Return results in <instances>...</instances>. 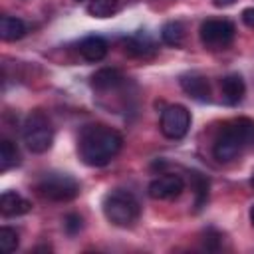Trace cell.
<instances>
[{
    "mask_svg": "<svg viewBox=\"0 0 254 254\" xmlns=\"http://www.w3.org/2000/svg\"><path fill=\"white\" fill-rule=\"evenodd\" d=\"M250 222H252V226H254V204L250 206Z\"/></svg>",
    "mask_w": 254,
    "mask_h": 254,
    "instance_id": "603a6c76",
    "label": "cell"
},
{
    "mask_svg": "<svg viewBox=\"0 0 254 254\" xmlns=\"http://www.w3.org/2000/svg\"><path fill=\"white\" fill-rule=\"evenodd\" d=\"M123 73L115 67H103L99 71H95L91 75V87L99 89V91H107V89H115L117 85L123 83Z\"/></svg>",
    "mask_w": 254,
    "mask_h": 254,
    "instance_id": "4fadbf2b",
    "label": "cell"
},
{
    "mask_svg": "<svg viewBox=\"0 0 254 254\" xmlns=\"http://www.w3.org/2000/svg\"><path fill=\"white\" fill-rule=\"evenodd\" d=\"M79 228H81V216H77V214H67V216H65V230H67L69 234H75Z\"/></svg>",
    "mask_w": 254,
    "mask_h": 254,
    "instance_id": "ffe728a7",
    "label": "cell"
},
{
    "mask_svg": "<svg viewBox=\"0 0 254 254\" xmlns=\"http://www.w3.org/2000/svg\"><path fill=\"white\" fill-rule=\"evenodd\" d=\"M234 24L228 22V20H220V18H210V20H204L200 24V30H198V36H200V42L206 50H212V52H218V50H224L232 44L234 40Z\"/></svg>",
    "mask_w": 254,
    "mask_h": 254,
    "instance_id": "8992f818",
    "label": "cell"
},
{
    "mask_svg": "<svg viewBox=\"0 0 254 254\" xmlns=\"http://www.w3.org/2000/svg\"><path fill=\"white\" fill-rule=\"evenodd\" d=\"M24 143L32 153H46L54 143V129L42 111H32L24 123Z\"/></svg>",
    "mask_w": 254,
    "mask_h": 254,
    "instance_id": "5b68a950",
    "label": "cell"
},
{
    "mask_svg": "<svg viewBox=\"0 0 254 254\" xmlns=\"http://www.w3.org/2000/svg\"><path fill=\"white\" fill-rule=\"evenodd\" d=\"M119 0H91L87 6V12L95 18H107L115 12Z\"/></svg>",
    "mask_w": 254,
    "mask_h": 254,
    "instance_id": "ac0fdd59",
    "label": "cell"
},
{
    "mask_svg": "<svg viewBox=\"0 0 254 254\" xmlns=\"http://www.w3.org/2000/svg\"><path fill=\"white\" fill-rule=\"evenodd\" d=\"M123 50H125V54L127 56H131V58H151L153 54H155V44L151 42V38H147V36H133V38H127L125 42H123Z\"/></svg>",
    "mask_w": 254,
    "mask_h": 254,
    "instance_id": "5bb4252c",
    "label": "cell"
},
{
    "mask_svg": "<svg viewBox=\"0 0 254 254\" xmlns=\"http://www.w3.org/2000/svg\"><path fill=\"white\" fill-rule=\"evenodd\" d=\"M254 139V121L246 117L232 119L222 125L220 133L214 139L212 155L220 163H228L240 155V151Z\"/></svg>",
    "mask_w": 254,
    "mask_h": 254,
    "instance_id": "7a4b0ae2",
    "label": "cell"
},
{
    "mask_svg": "<svg viewBox=\"0 0 254 254\" xmlns=\"http://www.w3.org/2000/svg\"><path fill=\"white\" fill-rule=\"evenodd\" d=\"M101 208H103V214L105 218L115 224V226H133L139 218V212H141V206L137 202V198L127 192V190H121V189H115L111 192H107L103 196V202H101Z\"/></svg>",
    "mask_w": 254,
    "mask_h": 254,
    "instance_id": "3957f363",
    "label": "cell"
},
{
    "mask_svg": "<svg viewBox=\"0 0 254 254\" xmlns=\"http://www.w3.org/2000/svg\"><path fill=\"white\" fill-rule=\"evenodd\" d=\"M161 38H163V42L167 44V46H181L183 44V40H185V26L181 24V22H167L165 26H163V30H161Z\"/></svg>",
    "mask_w": 254,
    "mask_h": 254,
    "instance_id": "e0dca14e",
    "label": "cell"
},
{
    "mask_svg": "<svg viewBox=\"0 0 254 254\" xmlns=\"http://www.w3.org/2000/svg\"><path fill=\"white\" fill-rule=\"evenodd\" d=\"M242 22L248 28H254V8H244L242 10Z\"/></svg>",
    "mask_w": 254,
    "mask_h": 254,
    "instance_id": "44dd1931",
    "label": "cell"
},
{
    "mask_svg": "<svg viewBox=\"0 0 254 254\" xmlns=\"http://www.w3.org/2000/svg\"><path fill=\"white\" fill-rule=\"evenodd\" d=\"M147 190H149V196L155 200H171V198H177L185 190V181L179 175L167 173V175L153 179Z\"/></svg>",
    "mask_w": 254,
    "mask_h": 254,
    "instance_id": "ba28073f",
    "label": "cell"
},
{
    "mask_svg": "<svg viewBox=\"0 0 254 254\" xmlns=\"http://www.w3.org/2000/svg\"><path fill=\"white\" fill-rule=\"evenodd\" d=\"M26 34V24L24 20L16 18V16H2L0 18V36L6 42H16L20 38H24Z\"/></svg>",
    "mask_w": 254,
    "mask_h": 254,
    "instance_id": "9a60e30c",
    "label": "cell"
},
{
    "mask_svg": "<svg viewBox=\"0 0 254 254\" xmlns=\"http://www.w3.org/2000/svg\"><path fill=\"white\" fill-rule=\"evenodd\" d=\"M18 161H20L18 147H16L10 139H2V141H0V171L6 173L8 169L16 167Z\"/></svg>",
    "mask_w": 254,
    "mask_h": 254,
    "instance_id": "2e32d148",
    "label": "cell"
},
{
    "mask_svg": "<svg viewBox=\"0 0 254 254\" xmlns=\"http://www.w3.org/2000/svg\"><path fill=\"white\" fill-rule=\"evenodd\" d=\"M16 248H18V232L12 230V228H8V226L0 228V250L6 252V254H10Z\"/></svg>",
    "mask_w": 254,
    "mask_h": 254,
    "instance_id": "d6986e66",
    "label": "cell"
},
{
    "mask_svg": "<svg viewBox=\"0 0 254 254\" xmlns=\"http://www.w3.org/2000/svg\"><path fill=\"white\" fill-rule=\"evenodd\" d=\"M220 91H222V99L228 105H238L246 93V85L244 79L238 73H228L222 77L220 81Z\"/></svg>",
    "mask_w": 254,
    "mask_h": 254,
    "instance_id": "30bf717a",
    "label": "cell"
},
{
    "mask_svg": "<svg viewBox=\"0 0 254 254\" xmlns=\"http://www.w3.org/2000/svg\"><path fill=\"white\" fill-rule=\"evenodd\" d=\"M190 127V113L185 105H169L161 113V133L167 139H183Z\"/></svg>",
    "mask_w": 254,
    "mask_h": 254,
    "instance_id": "52a82bcc",
    "label": "cell"
},
{
    "mask_svg": "<svg viewBox=\"0 0 254 254\" xmlns=\"http://www.w3.org/2000/svg\"><path fill=\"white\" fill-rule=\"evenodd\" d=\"M214 4L216 6H230V4H234V0H214Z\"/></svg>",
    "mask_w": 254,
    "mask_h": 254,
    "instance_id": "7402d4cb",
    "label": "cell"
},
{
    "mask_svg": "<svg viewBox=\"0 0 254 254\" xmlns=\"http://www.w3.org/2000/svg\"><path fill=\"white\" fill-rule=\"evenodd\" d=\"M250 185H252V187H254V175H252V179H250Z\"/></svg>",
    "mask_w": 254,
    "mask_h": 254,
    "instance_id": "cb8c5ba5",
    "label": "cell"
},
{
    "mask_svg": "<svg viewBox=\"0 0 254 254\" xmlns=\"http://www.w3.org/2000/svg\"><path fill=\"white\" fill-rule=\"evenodd\" d=\"M30 208H32V202L14 190H6L0 196V212L4 216H20L30 212Z\"/></svg>",
    "mask_w": 254,
    "mask_h": 254,
    "instance_id": "8fae6325",
    "label": "cell"
},
{
    "mask_svg": "<svg viewBox=\"0 0 254 254\" xmlns=\"http://www.w3.org/2000/svg\"><path fill=\"white\" fill-rule=\"evenodd\" d=\"M77 2H83V0H77Z\"/></svg>",
    "mask_w": 254,
    "mask_h": 254,
    "instance_id": "d4e9b609",
    "label": "cell"
},
{
    "mask_svg": "<svg viewBox=\"0 0 254 254\" xmlns=\"http://www.w3.org/2000/svg\"><path fill=\"white\" fill-rule=\"evenodd\" d=\"M181 87L183 91L196 99V101H208L210 99V85H208V79L198 73V71H189V73H183L181 75Z\"/></svg>",
    "mask_w": 254,
    "mask_h": 254,
    "instance_id": "9c48e42d",
    "label": "cell"
},
{
    "mask_svg": "<svg viewBox=\"0 0 254 254\" xmlns=\"http://www.w3.org/2000/svg\"><path fill=\"white\" fill-rule=\"evenodd\" d=\"M121 145H123V137L115 129L103 123H95V125H87L79 133L77 153L87 167H105L117 157Z\"/></svg>",
    "mask_w": 254,
    "mask_h": 254,
    "instance_id": "6da1fadb",
    "label": "cell"
},
{
    "mask_svg": "<svg viewBox=\"0 0 254 254\" xmlns=\"http://www.w3.org/2000/svg\"><path fill=\"white\" fill-rule=\"evenodd\" d=\"M79 54L87 62H101L107 56V42L99 36H87L79 42Z\"/></svg>",
    "mask_w": 254,
    "mask_h": 254,
    "instance_id": "7c38bea8",
    "label": "cell"
},
{
    "mask_svg": "<svg viewBox=\"0 0 254 254\" xmlns=\"http://www.w3.org/2000/svg\"><path fill=\"white\" fill-rule=\"evenodd\" d=\"M36 190L44 198H48V200L67 202V200H71V198L77 196L79 183L71 175H65V173H48V175H44L38 181Z\"/></svg>",
    "mask_w": 254,
    "mask_h": 254,
    "instance_id": "277c9868",
    "label": "cell"
}]
</instances>
